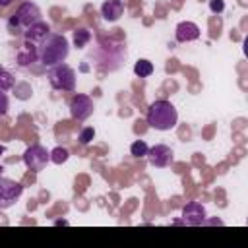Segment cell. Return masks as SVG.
I'll return each instance as SVG.
<instances>
[{"label":"cell","mask_w":248,"mask_h":248,"mask_svg":"<svg viewBox=\"0 0 248 248\" xmlns=\"http://www.w3.org/2000/svg\"><path fill=\"white\" fill-rule=\"evenodd\" d=\"M48 33H50L48 23H45V21H37V23H33L31 27L25 29V41H27V43H33V45H39Z\"/></svg>","instance_id":"7c38bea8"},{"label":"cell","mask_w":248,"mask_h":248,"mask_svg":"<svg viewBox=\"0 0 248 248\" xmlns=\"http://www.w3.org/2000/svg\"><path fill=\"white\" fill-rule=\"evenodd\" d=\"M91 112H93V99L89 95L78 93V95L72 97V101H70V114H72V118L85 120V118L91 116Z\"/></svg>","instance_id":"52a82bcc"},{"label":"cell","mask_w":248,"mask_h":248,"mask_svg":"<svg viewBox=\"0 0 248 248\" xmlns=\"http://www.w3.org/2000/svg\"><path fill=\"white\" fill-rule=\"evenodd\" d=\"M4 151H6V147H4V145H2V143H0V155H2V153H4Z\"/></svg>","instance_id":"603a6c76"},{"label":"cell","mask_w":248,"mask_h":248,"mask_svg":"<svg viewBox=\"0 0 248 248\" xmlns=\"http://www.w3.org/2000/svg\"><path fill=\"white\" fill-rule=\"evenodd\" d=\"M8 107H10L8 95H6V91L0 89V114H6V112H8Z\"/></svg>","instance_id":"ffe728a7"},{"label":"cell","mask_w":248,"mask_h":248,"mask_svg":"<svg viewBox=\"0 0 248 248\" xmlns=\"http://www.w3.org/2000/svg\"><path fill=\"white\" fill-rule=\"evenodd\" d=\"M89 41H91V33H89L85 27H78V29L74 31V45H76L78 48H83Z\"/></svg>","instance_id":"4fadbf2b"},{"label":"cell","mask_w":248,"mask_h":248,"mask_svg":"<svg viewBox=\"0 0 248 248\" xmlns=\"http://www.w3.org/2000/svg\"><path fill=\"white\" fill-rule=\"evenodd\" d=\"M209 8H211V12H223L225 2L223 0H209Z\"/></svg>","instance_id":"44dd1931"},{"label":"cell","mask_w":248,"mask_h":248,"mask_svg":"<svg viewBox=\"0 0 248 248\" xmlns=\"http://www.w3.org/2000/svg\"><path fill=\"white\" fill-rule=\"evenodd\" d=\"M39 60L45 64V66H56V64H62L66 58H68V52H70V46H68V41L64 35H58V33H48L39 45Z\"/></svg>","instance_id":"6da1fadb"},{"label":"cell","mask_w":248,"mask_h":248,"mask_svg":"<svg viewBox=\"0 0 248 248\" xmlns=\"http://www.w3.org/2000/svg\"><path fill=\"white\" fill-rule=\"evenodd\" d=\"M37 21H41V10L33 2H25V4L19 6V10L16 12V16L10 19L8 29L12 33H16V29H21V27L27 29V27H31Z\"/></svg>","instance_id":"3957f363"},{"label":"cell","mask_w":248,"mask_h":248,"mask_svg":"<svg viewBox=\"0 0 248 248\" xmlns=\"http://www.w3.org/2000/svg\"><path fill=\"white\" fill-rule=\"evenodd\" d=\"M134 74L140 76V78H147L153 74V64L149 60H138L136 66H134Z\"/></svg>","instance_id":"5bb4252c"},{"label":"cell","mask_w":248,"mask_h":248,"mask_svg":"<svg viewBox=\"0 0 248 248\" xmlns=\"http://www.w3.org/2000/svg\"><path fill=\"white\" fill-rule=\"evenodd\" d=\"M147 159H149V163L153 165V167H169L170 163H172V159H174V153H172V149L169 147V145H163V143H159V145H153V147H149L147 149V155H145Z\"/></svg>","instance_id":"ba28073f"},{"label":"cell","mask_w":248,"mask_h":248,"mask_svg":"<svg viewBox=\"0 0 248 248\" xmlns=\"http://www.w3.org/2000/svg\"><path fill=\"white\" fill-rule=\"evenodd\" d=\"M14 0H0V6H8V4H12Z\"/></svg>","instance_id":"7402d4cb"},{"label":"cell","mask_w":248,"mask_h":248,"mask_svg":"<svg viewBox=\"0 0 248 248\" xmlns=\"http://www.w3.org/2000/svg\"><path fill=\"white\" fill-rule=\"evenodd\" d=\"M147 143L143 141V140H138V141H134L132 145H130V153L134 155V157H145L147 155Z\"/></svg>","instance_id":"e0dca14e"},{"label":"cell","mask_w":248,"mask_h":248,"mask_svg":"<svg viewBox=\"0 0 248 248\" xmlns=\"http://www.w3.org/2000/svg\"><path fill=\"white\" fill-rule=\"evenodd\" d=\"M122 14H124V2L122 0H105L101 6V16L110 23L118 21Z\"/></svg>","instance_id":"8fae6325"},{"label":"cell","mask_w":248,"mask_h":248,"mask_svg":"<svg viewBox=\"0 0 248 248\" xmlns=\"http://www.w3.org/2000/svg\"><path fill=\"white\" fill-rule=\"evenodd\" d=\"M33 46H35V45H31V48H29V43H25V48L17 54V60H19L21 66H27V64H31V62L35 60L37 54H35V48H33Z\"/></svg>","instance_id":"9a60e30c"},{"label":"cell","mask_w":248,"mask_h":248,"mask_svg":"<svg viewBox=\"0 0 248 248\" xmlns=\"http://www.w3.org/2000/svg\"><path fill=\"white\" fill-rule=\"evenodd\" d=\"M182 221L192 227L202 225L205 221V207L200 202H188L182 209Z\"/></svg>","instance_id":"9c48e42d"},{"label":"cell","mask_w":248,"mask_h":248,"mask_svg":"<svg viewBox=\"0 0 248 248\" xmlns=\"http://www.w3.org/2000/svg\"><path fill=\"white\" fill-rule=\"evenodd\" d=\"M68 157H70V153H68V149H64V147H54V149L50 151V161H52L54 165L66 163Z\"/></svg>","instance_id":"2e32d148"},{"label":"cell","mask_w":248,"mask_h":248,"mask_svg":"<svg viewBox=\"0 0 248 248\" xmlns=\"http://www.w3.org/2000/svg\"><path fill=\"white\" fill-rule=\"evenodd\" d=\"M23 192V186L12 178H2L0 176V209L12 207Z\"/></svg>","instance_id":"8992f818"},{"label":"cell","mask_w":248,"mask_h":248,"mask_svg":"<svg viewBox=\"0 0 248 248\" xmlns=\"http://www.w3.org/2000/svg\"><path fill=\"white\" fill-rule=\"evenodd\" d=\"M48 81L58 91H74L76 89V72L68 64H56L48 72Z\"/></svg>","instance_id":"277c9868"},{"label":"cell","mask_w":248,"mask_h":248,"mask_svg":"<svg viewBox=\"0 0 248 248\" xmlns=\"http://www.w3.org/2000/svg\"><path fill=\"white\" fill-rule=\"evenodd\" d=\"M12 87H14V76H12L8 70L0 68V89H2V91H8V89H12Z\"/></svg>","instance_id":"ac0fdd59"},{"label":"cell","mask_w":248,"mask_h":248,"mask_svg":"<svg viewBox=\"0 0 248 248\" xmlns=\"http://www.w3.org/2000/svg\"><path fill=\"white\" fill-rule=\"evenodd\" d=\"M2 172H4V167H2V165H0V176H2Z\"/></svg>","instance_id":"cb8c5ba5"},{"label":"cell","mask_w":248,"mask_h":248,"mask_svg":"<svg viewBox=\"0 0 248 248\" xmlns=\"http://www.w3.org/2000/svg\"><path fill=\"white\" fill-rule=\"evenodd\" d=\"M147 124L155 130H161V132H167V130H172L178 122V112L174 108V105L170 101H165V99H159L155 103L149 105L147 108V116H145Z\"/></svg>","instance_id":"7a4b0ae2"},{"label":"cell","mask_w":248,"mask_h":248,"mask_svg":"<svg viewBox=\"0 0 248 248\" xmlns=\"http://www.w3.org/2000/svg\"><path fill=\"white\" fill-rule=\"evenodd\" d=\"M93 138H95V130L93 128H83L79 132V143H83V145H87Z\"/></svg>","instance_id":"d6986e66"},{"label":"cell","mask_w":248,"mask_h":248,"mask_svg":"<svg viewBox=\"0 0 248 248\" xmlns=\"http://www.w3.org/2000/svg\"><path fill=\"white\" fill-rule=\"evenodd\" d=\"M200 37V27L194 21H180L176 25V41L178 43H190Z\"/></svg>","instance_id":"30bf717a"},{"label":"cell","mask_w":248,"mask_h":248,"mask_svg":"<svg viewBox=\"0 0 248 248\" xmlns=\"http://www.w3.org/2000/svg\"><path fill=\"white\" fill-rule=\"evenodd\" d=\"M50 161V151H46L43 145H31L25 149L23 153V163L29 170L39 172L46 167V163Z\"/></svg>","instance_id":"5b68a950"}]
</instances>
